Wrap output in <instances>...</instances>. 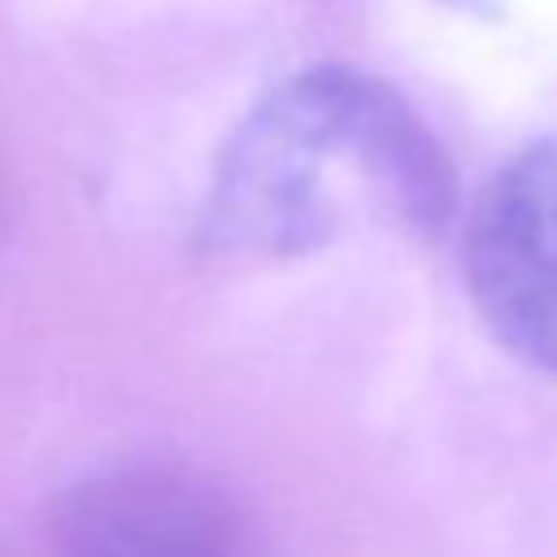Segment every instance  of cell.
Returning a JSON list of instances; mask_svg holds the SVG:
<instances>
[{
	"instance_id": "cell-1",
	"label": "cell",
	"mask_w": 557,
	"mask_h": 557,
	"mask_svg": "<svg viewBox=\"0 0 557 557\" xmlns=\"http://www.w3.org/2000/svg\"><path fill=\"white\" fill-rule=\"evenodd\" d=\"M453 218V165L413 104L357 65L274 83L222 139L196 209L213 265H287L387 231L435 239Z\"/></svg>"
},
{
	"instance_id": "cell-2",
	"label": "cell",
	"mask_w": 557,
	"mask_h": 557,
	"mask_svg": "<svg viewBox=\"0 0 557 557\" xmlns=\"http://www.w3.org/2000/svg\"><path fill=\"white\" fill-rule=\"evenodd\" d=\"M461 274L483 331L557 374V131L509 152L461 231Z\"/></svg>"
},
{
	"instance_id": "cell-3",
	"label": "cell",
	"mask_w": 557,
	"mask_h": 557,
	"mask_svg": "<svg viewBox=\"0 0 557 557\" xmlns=\"http://www.w3.org/2000/svg\"><path fill=\"white\" fill-rule=\"evenodd\" d=\"M57 557H274L257 509L191 461H126L74 483L52 513Z\"/></svg>"
}]
</instances>
